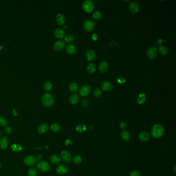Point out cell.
Here are the masks:
<instances>
[{"label": "cell", "mask_w": 176, "mask_h": 176, "mask_svg": "<svg viewBox=\"0 0 176 176\" xmlns=\"http://www.w3.org/2000/svg\"><path fill=\"white\" fill-rule=\"evenodd\" d=\"M118 82L120 84H123L126 82V80L123 77H120V78L118 79Z\"/></svg>", "instance_id": "cell-43"}, {"label": "cell", "mask_w": 176, "mask_h": 176, "mask_svg": "<svg viewBox=\"0 0 176 176\" xmlns=\"http://www.w3.org/2000/svg\"><path fill=\"white\" fill-rule=\"evenodd\" d=\"M175 168H176V165H175V166H174V172H175V173L176 174V170H175Z\"/></svg>", "instance_id": "cell-48"}, {"label": "cell", "mask_w": 176, "mask_h": 176, "mask_svg": "<svg viewBox=\"0 0 176 176\" xmlns=\"http://www.w3.org/2000/svg\"><path fill=\"white\" fill-rule=\"evenodd\" d=\"M50 129L53 132H58V131H60L61 127V126L59 124L55 123H53L50 126Z\"/></svg>", "instance_id": "cell-29"}, {"label": "cell", "mask_w": 176, "mask_h": 176, "mask_svg": "<svg viewBox=\"0 0 176 176\" xmlns=\"http://www.w3.org/2000/svg\"><path fill=\"white\" fill-rule=\"evenodd\" d=\"M159 51L160 53L163 56H165L167 54L168 52V50L167 48L164 45H161L159 48Z\"/></svg>", "instance_id": "cell-26"}, {"label": "cell", "mask_w": 176, "mask_h": 176, "mask_svg": "<svg viewBox=\"0 0 176 176\" xmlns=\"http://www.w3.org/2000/svg\"><path fill=\"white\" fill-rule=\"evenodd\" d=\"M37 167L38 170L43 172H48L50 170V164L47 162L44 161L39 162L37 165Z\"/></svg>", "instance_id": "cell-6"}, {"label": "cell", "mask_w": 176, "mask_h": 176, "mask_svg": "<svg viewBox=\"0 0 176 176\" xmlns=\"http://www.w3.org/2000/svg\"><path fill=\"white\" fill-rule=\"evenodd\" d=\"M42 158H43V157H42V155H41V154H39L38 156V157H37V159L38 160H41V159H42Z\"/></svg>", "instance_id": "cell-45"}, {"label": "cell", "mask_w": 176, "mask_h": 176, "mask_svg": "<svg viewBox=\"0 0 176 176\" xmlns=\"http://www.w3.org/2000/svg\"><path fill=\"white\" fill-rule=\"evenodd\" d=\"M50 161L51 163L55 164V165H58L61 163V159L60 157H58L56 154H53L50 157Z\"/></svg>", "instance_id": "cell-22"}, {"label": "cell", "mask_w": 176, "mask_h": 176, "mask_svg": "<svg viewBox=\"0 0 176 176\" xmlns=\"http://www.w3.org/2000/svg\"><path fill=\"white\" fill-rule=\"evenodd\" d=\"M85 56L88 61H92L96 59L97 54L94 50L88 49L85 52Z\"/></svg>", "instance_id": "cell-10"}, {"label": "cell", "mask_w": 176, "mask_h": 176, "mask_svg": "<svg viewBox=\"0 0 176 176\" xmlns=\"http://www.w3.org/2000/svg\"><path fill=\"white\" fill-rule=\"evenodd\" d=\"M158 55L157 48L154 46L150 47L147 50V56L150 60L155 58Z\"/></svg>", "instance_id": "cell-5"}, {"label": "cell", "mask_w": 176, "mask_h": 176, "mask_svg": "<svg viewBox=\"0 0 176 176\" xmlns=\"http://www.w3.org/2000/svg\"><path fill=\"white\" fill-rule=\"evenodd\" d=\"M74 39V37L72 35H68L65 36V40L67 43H70Z\"/></svg>", "instance_id": "cell-38"}, {"label": "cell", "mask_w": 176, "mask_h": 176, "mask_svg": "<svg viewBox=\"0 0 176 176\" xmlns=\"http://www.w3.org/2000/svg\"><path fill=\"white\" fill-rule=\"evenodd\" d=\"M11 148L14 151H19L22 150V147L19 145L14 144L11 146Z\"/></svg>", "instance_id": "cell-37"}, {"label": "cell", "mask_w": 176, "mask_h": 176, "mask_svg": "<svg viewBox=\"0 0 176 176\" xmlns=\"http://www.w3.org/2000/svg\"><path fill=\"white\" fill-rule=\"evenodd\" d=\"M69 89L71 92L75 93L78 90V85L75 82H71L69 84Z\"/></svg>", "instance_id": "cell-27"}, {"label": "cell", "mask_w": 176, "mask_h": 176, "mask_svg": "<svg viewBox=\"0 0 176 176\" xmlns=\"http://www.w3.org/2000/svg\"><path fill=\"white\" fill-rule=\"evenodd\" d=\"M95 22L93 20L91 19H86L83 23V28L85 31L89 32L94 30L95 29Z\"/></svg>", "instance_id": "cell-3"}, {"label": "cell", "mask_w": 176, "mask_h": 176, "mask_svg": "<svg viewBox=\"0 0 176 176\" xmlns=\"http://www.w3.org/2000/svg\"><path fill=\"white\" fill-rule=\"evenodd\" d=\"M49 126L47 123H43L39 126L37 128V131L39 134H44L48 131Z\"/></svg>", "instance_id": "cell-18"}, {"label": "cell", "mask_w": 176, "mask_h": 176, "mask_svg": "<svg viewBox=\"0 0 176 176\" xmlns=\"http://www.w3.org/2000/svg\"><path fill=\"white\" fill-rule=\"evenodd\" d=\"M0 136H1V132H0Z\"/></svg>", "instance_id": "cell-52"}, {"label": "cell", "mask_w": 176, "mask_h": 176, "mask_svg": "<svg viewBox=\"0 0 176 176\" xmlns=\"http://www.w3.org/2000/svg\"><path fill=\"white\" fill-rule=\"evenodd\" d=\"M86 129V127L85 125L80 124L78 125L76 128V131L78 132H83Z\"/></svg>", "instance_id": "cell-34"}, {"label": "cell", "mask_w": 176, "mask_h": 176, "mask_svg": "<svg viewBox=\"0 0 176 176\" xmlns=\"http://www.w3.org/2000/svg\"><path fill=\"white\" fill-rule=\"evenodd\" d=\"M69 101L71 105H76L80 101V96L77 94H73L70 96Z\"/></svg>", "instance_id": "cell-21"}, {"label": "cell", "mask_w": 176, "mask_h": 176, "mask_svg": "<svg viewBox=\"0 0 176 176\" xmlns=\"http://www.w3.org/2000/svg\"><path fill=\"white\" fill-rule=\"evenodd\" d=\"M86 70H87V71L88 73L93 74L96 71V70H97L96 66L95 64H94L93 63H90L87 65V68H86Z\"/></svg>", "instance_id": "cell-25"}, {"label": "cell", "mask_w": 176, "mask_h": 176, "mask_svg": "<svg viewBox=\"0 0 176 176\" xmlns=\"http://www.w3.org/2000/svg\"><path fill=\"white\" fill-rule=\"evenodd\" d=\"M73 161L75 164H79L82 161V158L80 155H75L73 158Z\"/></svg>", "instance_id": "cell-33"}, {"label": "cell", "mask_w": 176, "mask_h": 176, "mask_svg": "<svg viewBox=\"0 0 176 176\" xmlns=\"http://www.w3.org/2000/svg\"><path fill=\"white\" fill-rule=\"evenodd\" d=\"M5 132L7 134H11L12 132V129L11 127H6L5 128Z\"/></svg>", "instance_id": "cell-40"}, {"label": "cell", "mask_w": 176, "mask_h": 176, "mask_svg": "<svg viewBox=\"0 0 176 176\" xmlns=\"http://www.w3.org/2000/svg\"><path fill=\"white\" fill-rule=\"evenodd\" d=\"M8 124L7 120L3 117L0 116V126L2 127H6Z\"/></svg>", "instance_id": "cell-36"}, {"label": "cell", "mask_w": 176, "mask_h": 176, "mask_svg": "<svg viewBox=\"0 0 176 176\" xmlns=\"http://www.w3.org/2000/svg\"><path fill=\"white\" fill-rule=\"evenodd\" d=\"M61 155L63 160L66 163H70L71 161L72 160L70 153L66 150H63L61 153Z\"/></svg>", "instance_id": "cell-9"}, {"label": "cell", "mask_w": 176, "mask_h": 176, "mask_svg": "<svg viewBox=\"0 0 176 176\" xmlns=\"http://www.w3.org/2000/svg\"><path fill=\"white\" fill-rule=\"evenodd\" d=\"M151 135L155 139H160L164 134L165 129L164 127L160 124H155L151 128Z\"/></svg>", "instance_id": "cell-1"}, {"label": "cell", "mask_w": 176, "mask_h": 176, "mask_svg": "<svg viewBox=\"0 0 176 176\" xmlns=\"http://www.w3.org/2000/svg\"><path fill=\"white\" fill-rule=\"evenodd\" d=\"M99 71L102 73H105L107 72L108 69V64L106 61H102L100 62L99 65Z\"/></svg>", "instance_id": "cell-16"}, {"label": "cell", "mask_w": 176, "mask_h": 176, "mask_svg": "<svg viewBox=\"0 0 176 176\" xmlns=\"http://www.w3.org/2000/svg\"><path fill=\"white\" fill-rule=\"evenodd\" d=\"M120 136L122 140L126 141H130L131 139V134L127 130H123L120 133Z\"/></svg>", "instance_id": "cell-23"}, {"label": "cell", "mask_w": 176, "mask_h": 176, "mask_svg": "<svg viewBox=\"0 0 176 176\" xmlns=\"http://www.w3.org/2000/svg\"><path fill=\"white\" fill-rule=\"evenodd\" d=\"M37 171L35 167L31 168L28 171V176H37Z\"/></svg>", "instance_id": "cell-35"}, {"label": "cell", "mask_w": 176, "mask_h": 176, "mask_svg": "<svg viewBox=\"0 0 176 176\" xmlns=\"http://www.w3.org/2000/svg\"><path fill=\"white\" fill-rule=\"evenodd\" d=\"M82 105L83 106H84V107H87L88 106H89V102H88V101L87 100L84 99L82 101Z\"/></svg>", "instance_id": "cell-42"}, {"label": "cell", "mask_w": 176, "mask_h": 176, "mask_svg": "<svg viewBox=\"0 0 176 176\" xmlns=\"http://www.w3.org/2000/svg\"><path fill=\"white\" fill-rule=\"evenodd\" d=\"M102 17V14L100 11H96L93 14V18L95 20H100Z\"/></svg>", "instance_id": "cell-31"}, {"label": "cell", "mask_w": 176, "mask_h": 176, "mask_svg": "<svg viewBox=\"0 0 176 176\" xmlns=\"http://www.w3.org/2000/svg\"><path fill=\"white\" fill-rule=\"evenodd\" d=\"M54 34L56 38L62 39L65 36V32L62 29L56 28L54 31Z\"/></svg>", "instance_id": "cell-19"}, {"label": "cell", "mask_w": 176, "mask_h": 176, "mask_svg": "<svg viewBox=\"0 0 176 176\" xmlns=\"http://www.w3.org/2000/svg\"><path fill=\"white\" fill-rule=\"evenodd\" d=\"M91 91L92 87L89 85H85L80 88L79 90V93L80 95L83 97H87L89 95Z\"/></svg>", "instance_id": "cell-7"}, {"label": "cell", "mask_w": 176, "mask_h": 176, "mask_svg": "<svg viewBox=\"0 0 176 176\" xmlns=\"http://www.w3.org/2000/svg\"><path fill=\"white\" fill-rule=\"evenodd\" d=\"M66 145H68L69 144H71V141L70 140H68L66 141Z\"/></svg>", "instance_id": "cell-47"}, {"label": "cell", "mask_w": 176, "mask_h": 176, "mask_svg": "<svg viewBox=\"0 0 176 176\" xmlns=\"http://www.w3.org/2000/svg\"><path fill=\"white\" fill-rule=\"evenodd\" d=\"M129 10L132 14H136L139 11V4L136 1H132L129 6Z\"/></svg>", "instance_id": "cell-11"}, {"label": "cell", "mask_w": 176, "mask_h": 176, "mask_svg": "<svg viewBox=\"0 0 176 176\" xmlns=\"http://www.w3.org/2000/svg\"><path fill=\"white\" fill-rule=\"evenodd\" d=\"M82 7L83 10L86 12L89 13L93 11L95 7V5L92 1L86 0L83 2Z\"/></svg>", "instance_id": "cell-4"}, {"label": "cell", "mask_w": 176, "mask_h": 176, "mask_svg": "<svg viewBox=\"0 0 176 176\" xmlns=\"http://www.w3.org/2000/svg\"><path fill=\"white\" fill-rule=\"evenodd\" d=\"M102 95V92L101 89L99 88H97L94 89L93 92V95L95 98H100Z\"/></svg>", "instance_id": "cell-32"}, {"label": "cell", "mask_w": 176, "mask_h": 176, "mask_svg": "<svg viewBox=\"0 0 176 176\" xmlns=\"http://www.w3.org/2000/svg\"><path fill=\"white\" fill-rule=\"evenodd\" d=\"M68 172V167L65 164H61L56 168V172L60 175L66 174Z\"/></svg>", "instance_id": "cell-13"}, {"label": "cell", "mask_w": 176, "mask_h": 176, "mask_svg": "<svg viewBox=\"0 0 176 176\" xmlns=\"http://www.w3.org/2000/svg\"><path fill=\"white\" fill-rule=\"evenodd\" d=\"M93 39H94V40H96L97 39V36L96 35L94 34V35H93Z\"/></svg>", "instance_id": "cell-46"}, {"label": "cell", "mask_w": 176, "mask_h": 176, "mask_svg": "<svg viewBox=\"0 0 176 176\" xmlns=\"http://www.w3.org/2000/svg\"><path fill=\"white\" fill-rule=\"evenodd\" d=\"M13 114L15 115V116H17L18 115V112L16 110V109H14L13 110Z\"/></svg>", "instance_id": "cell-44"}, {"label": "cell", "mask_w": 176, "mask_h": 176, "mask_svg": "<svg viewBox=\"0 0 176 176\" xmlns=\"http://www.w3.org/2000/svg\"><path fill=\"white\" fill-rule=\"evenodd\" d=\"M65 46V42L63 40H58L56 41L53 45V49L55 51H61Z\"/></svg>", "instance_id": "cell-14"}, {"label": "cell", "mask_w": 176, "mask_h": 176, "mask_svg": "<svg viewBox=\"0 0 176 176\" xmlns=\"http://www.w3.org/2000/svg\"><path fill=\"white\" fill-rule=\"evenodd\" d=\"M42 102L45 107H50L54 103L53 97L50 94H45L42 98Z\"/></svg>", "instance_id": "cell-2"}, {"label": "cell", "mask_w": 176, "mask_h": 176, "mask_svg": "<svg viewBox=\"0 0 176 176\" xmlns=\"http://www.w3.org/2000/svg\"><path fill=\"white\" fill-rule=\"evenodd\" d=\"M145 100H146V96L145 94L141 93L138 98L137 101L139 105H142L143 103H144Z\"/></svg>", "instance_id": "cell-30"}, {"label": "cell", "mask_w": 176, "mask_h": 176, "mask_svg": "<svg viewBox=\"0 0 176 176\" xmlns=\"http://www.w3.org/2000/svg\"><path fill=\"white\" fill-rule=\"evenodd\" d=\"M45 148H49V146H45Z\"/></svg>", "instance_id": "cell-50"}, {"label": "cell", "mask_w": 176, "mask_h": 176, "mask_svg": "<svg viewBox=\"0 0 176 176\" xmlns=\"http://www.w3.org/2000/svg\"><path fill=\"white\" fill-rule=\"evenodd\" d=\"M52 84L50 81H46L43 85V88L45 92H49L52 88Z\"/></svg>", "instance_id": "cell-28"}, {"label": "cell", "mask_w": 176, "mask_h": 176, "mask_svg": "<svg viewBox=\"0 0 176 176\" xmlns=\"http://www.w3.org/2000/svg\"><path fill=\"white\" fill-rule=\"evenodd\" d=\"M66 52L69 55H74L76 52V48L72 44H69L65 47Z\"/></svg>", "instance_id": "cell-15"}, {"label": "cell", "mask_w": 176, "mask_h": 176, "mask_svg": "<svg viewBox=\"0 0 176 176\" xmlns=\"http://www.w3.org/2000/svg\"><path fill=\"white\" fill-rule=\"evenodd\" d=\"M1 49H2V48L0 47V51H1Z\"/></svg>", "instance_id": "cell-51"}, {"label": "cell", "mask_w": 176, "mask_h": 176, "mask_svg": "<svg viewBox=\"0 0 176 176\" xmlns=\"http://www.w3.org/2000/svg\"><path fill=\"white\" fill-rule=\"evenodd\" d=\"M1 167H2V165H1V163H0V170H1Z\"/></svg>", "instance_id": "cell-49"}, {"label": "cell", "mask_w": 176, "mask_h": 176, "mask_svg": "<svg viewBox=\"0 0 176 176\" xmlns=\"http://www.w3.org/2000/svg\"><path fill=\"white\" fill-rule=\"evenodd\" d=\"M57 23L60 25H63L65 22V18L63 14H58L56 18Z\"/></svg>", "instance_id": "cell-24"}, {"label": "cell", "mask_w": 176, "mask_h": 176, "mask_svg": "<svg viewBox=\"0 0 176 176\" xmlns=\"http://www.w3.org/2000/svg\"><path fill=\"white\" fill-rule=\"evenodd\" d=\"M127 125L125 122H124V121L121 122V123H120V128L121 130H125V129L127 128Z\"/></svg>", "instance_id": "cell-41"}, {"label": "cell", "mask_w": 176, "mask_h": 176, "mask_svg": "<svg viewBox=\"0 0 176 176\" xmlns=\"http://www.w3.org/2000/svg\"><path fill=\"white\" fill-rule=\"evenodd\" d=\"M9 145V140L6 137H2L0 139V149H5Z\"/></svg>", "instance_id": "cell-20"}, {"label": "cell", "mask_w": 176, "mask_h": 176, "mask_svg": "<svg viewBox=\"0 0 176 176\" xmlns=\"http://www.w3.org/2000/svg\"><path fill=\"white\" fill-rule=\"evenodd\" d=\"M101 87L102 89L105 92H110L113 88V85L110 81H105L102 82Z\"/></svg>", "instance_id": "cell-12"}, {"label": "cell", "mask_w": 176, "mask_h": 176, "mask_svg": "<svg viewBox=\"0 0 176 176\" xmlns=\"http://www.w3.org/2000/svg\"><path fill=\"white\" fill-rule=\"evenodd\" d=\"M150 138V135L149 133L146 131H142L139 135V139L140 141L145 142L148 141Z\"/></svg>", "instance_id": "cell-17"}, {"label": "cell", "mask_w": 176, "mask_h": 176, "mask_svg": "<svg viewBox=\"0 0 176 176\" xmlns=\"http://www.w3.org/2000/svg\"><path fill=\"white\" fill-rule=\"evenodd\" d=\"M37 159L32 155H28L24 159V162L25 165L29 166H33L37 163Z\"/></svg>", "instance_id": "cell-8"}, {"label": "cell", "mask_w": 176, "mask_h": 176, "mask_svg": "<svg viewBox=\"0 0 176 176\" xmlns=\"http://www.w3.org/2000/svg\"><path fill=\"white\" fill-rule=\"evenodd\" d=\"M130 176H141V173L138 171L136 170H134V171H132L130 172Z\"/></svg>", "instance_id": "cell-39"}]
</instances>
